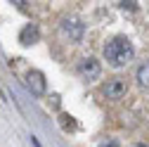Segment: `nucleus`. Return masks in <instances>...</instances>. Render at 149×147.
Masks as SVG:
<instances>
[{"instance_id": "f257e3e1", "label": "nucleus", "mask_w": 149, "mask_h": 147, "mask_svg": "<svg viewBox=\"0 0 149 147\" xmlns=\"http://www.w3.org/2000/svg\"><path fill=\"white\" fill-rule=\"evenodd\" d=\"M133 57H135V48L125 36H114V38L104 45V60L114 69H121V66L130 64Z\"/></svg>"}, {"instance_id": "f03ea898", "label": "nucleus", "mask_w": 149, "mask_h": 147, "mask_svg": "<svg viewBox=\"0 0 149 147\" xmlns=\"http://www.w3.org/2000/svg\"><path fill=\"white\" fill-rule=\"evenodd\" d=\"M59 29H62V33L66 36V38H69V41H73V43L83 41V36H85V24L78 19L76 14L64 17V19L59 22Z\"/></svg>"}, {"instance_id": "7ed1b4c3", "label": "nucleus", "mask_w": 149, "mask_h": 147, "mask_svg": "<svg viewBox=\"0 0 149 147\" xmlns=\"http://www.w3.org/2000/svg\"><path fill=\"white\" fill-rule=\"evenodd\" d=\"M76 69H78V76L83 78V81H95V78H100V74H102V64L95 60V57H83L78 64H76Z\"/></svg>"}, {"instance_id": "20e7f679", "label": "nucleus", "mask_w": 149, "mask_h": 147, "mask_svg": "<svg viewBox=\"0 0 149 147\" xmlns=\"http://www.w3.org/2000/svg\"><path fill=\"white\" fill-rule=\"evenodd\" d=\"M102 93H104V97H109V100H121V97H125V93H128V81L121 78V76H116V78H111V81H107V83L102 85Z\"/></svg>"}, {"instance_id": "39448f33", "label": "nucleus", "mask_w": 149, "mask_h": 147, "mask_svg": "<svg viewBox=\"0 0 149 147\" xmlns=\"http://www.w3.org/2000/svg\"><path fill=\"white\" fill-rule=\"evenodd\" d=\"M24 83H26V88H29L31 95H45V90H47L45 76H43L40 71H36V69H31L26 76H24Z\"/></svg>"}, {"instance_id": "423d86ee", "label": "nucleus", "mask_w": 149, "mask_h": 147, "mask_svg": "<svg viewBox=\"0 0 149 147\" xmlns=\"http://www.w3.org/2000/svg\"><path fill=\"white\" fill-rule=\"evenodd\" d=\"M38 41H40V29L36 26V24H26L22 29V33H19V45L31 48V45H36Z\"/></svg>"}, {"instance_id": "0eeeda50", "label": "nucleus", "mask_w": 149, "mask_h": 147, "mask_svg": "<svg viewBox=\"0 0 149 147\" xmlns=\"http://www.w3.org/2000/svg\"><path fill=\"white\" fill-rule=\"evenodd\" d=\"M135 78H137V83H140V88H149V62H144L140 69H137V74H135Z\"/></svg>"}, {"instance_id": "6e6552de", "label": "nucleus", "mask_w": 149, "mask_h": 147, "mask_svg": "<svg viewBox=\"0 0 149 147\" xmlns=\"http://www.w3.org/2000/svg\"><path fill=\"white\" fill-rule=\"evenodd\" d=\"M59 123H62V128H64V131L66 133H73V131H76V121H73V116H69V114H62L59 116Z\"/></svg>"}, {"instance_id": "1a4fd4ad", "label": "nucleus", "mask_w": 149, "mask_h": 147, "mask_svg": "<svg viewBox=\"0 0 149 147\" xmlns=\"http://www.w3.org/2000/svg\"><path fill=\"white\" fill-rule=\"evenodd\" d=\"M10 3L14 7H19L22 12H29V7H31V0H10Z\"/></svg>"}, {"instance_id": "9d476101", "label": "nucleus", "mask_w": 149, "mask_h": 147, "mask_svg": "<svg viewBox=\"0 0 149 147\" xmlns=\"http://www.w3.org/2000/svg\"><path fill=\"white\" fill-rule=\"evenodd\" d=\"M121 7L128 10V12H135L137 10V3H135V0H121Z\"/></svg>"}, {"instance_id": "9b49d317", "label": "nucleus", "mask_w": 149, "mask_h": 147, "mask_svg": "<svg viewBox=\"0 0 149 147\" xmlns=\"http://www.w3.org/2000/svg\"><path fill=\"white\" fill-rule=\"evenodd\" d=\"M100 147H121V145H118L116 140H111V138H109V140H102V142H100Z\"/></svg>"}, {"instance_id": "f8f14e48", "label": "nucleus", "mask_w": 149, "mask_h": 147, "mask_svg": "<svg viewBox=\"0 0 149 147\" xmlns=\"http://www.w3.org/2000/svg\"><path fill=\"white\" fill-rule=\"evenodd\" d=\"M133 147H149V145H144V142H137V145H133Z\"/></svg>"}]
</instances>
